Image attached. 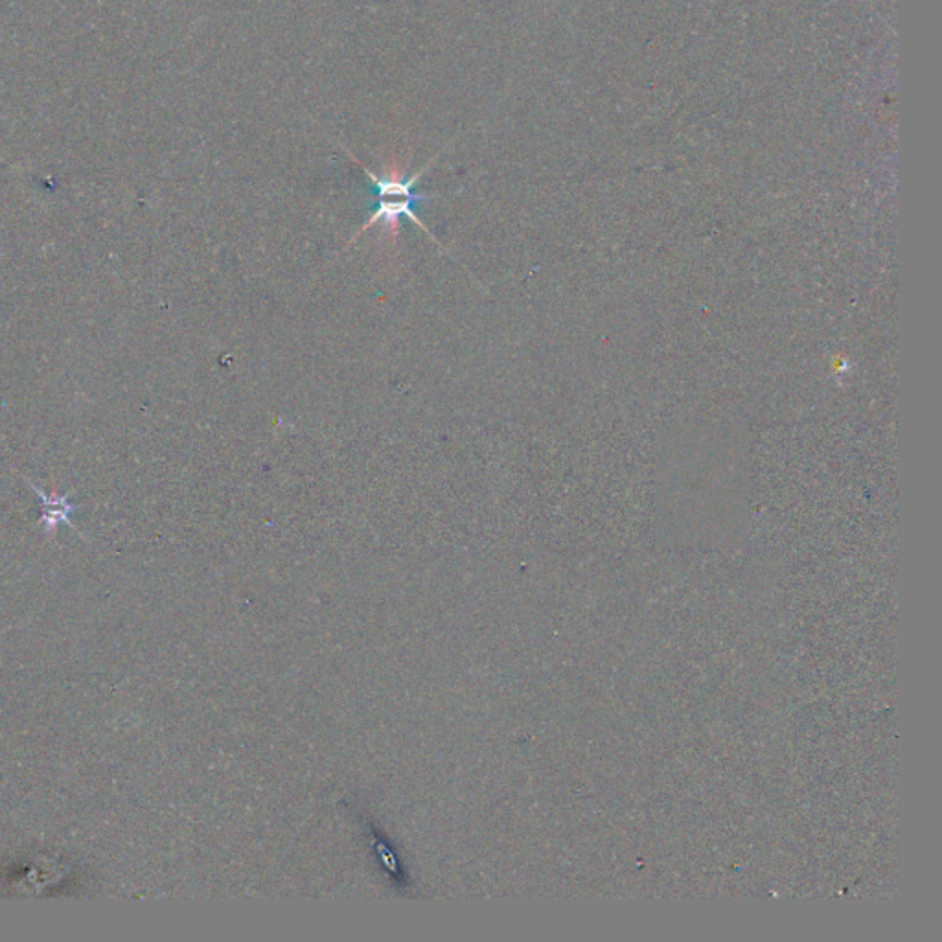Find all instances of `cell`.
<instances>
[{
	"label": "cell",
	"instance_id": "6da1fadb",
	"mask_svg": "<svg viewBox=\"0 0 942 942\" xmlns=\"http://www.w3.org/2000/svg\"><path fill=\"white\" fill-rule=\"evenodd\" d=\"M349 156L352 157L353 161L358 162L359 167L363 168L364 173L369 176L370 182H372V187L375 190V198H378V207H375L374 212L370 214L369 221L364 223L355 236H353L352 241L358 240L359 236L364 234V232L370 231L374 226H383V232H385L389 241H397L398 236H400V220H402L403 216L409 218V220L414 221L420 229H422L425 234H429L428 227L423 226L422 220L418 218L414 212H412V204L418 203V201H423L425 196H418V193L412 192V188L417 184L418 179L425 173L428 167L420 170V172L414 173L411 179H405L403 173L398 170L394 164L385 168V173L383 177L375 176V173L370 172L369 168H364L361 162L355 159L349 151ZM431 236V234H429ZM433 238V236H431ZM434 240V238H433Z\"/></svg>",
	"mask_w": 942,
	"mask_h": 942
},
{
	"label": "cell",
	"instance_id": "7a4b0ae2",
	"mask_svg": "<svg viewBox=\"0 0 942 942\" xmlns=\"http://www.w3.org/2000/svg\"><path fill=\"white\" fill-rule=\"evenodd\" d=\"M36 492H38L39 498L43 499V514L47 520L54 521L52 525H56L58 521H69L72 504H67V499L49 498L39 490H36Z\"/></svg>",
	"mask_w": 942,
	"mask_h": 942
}]
</instances>
